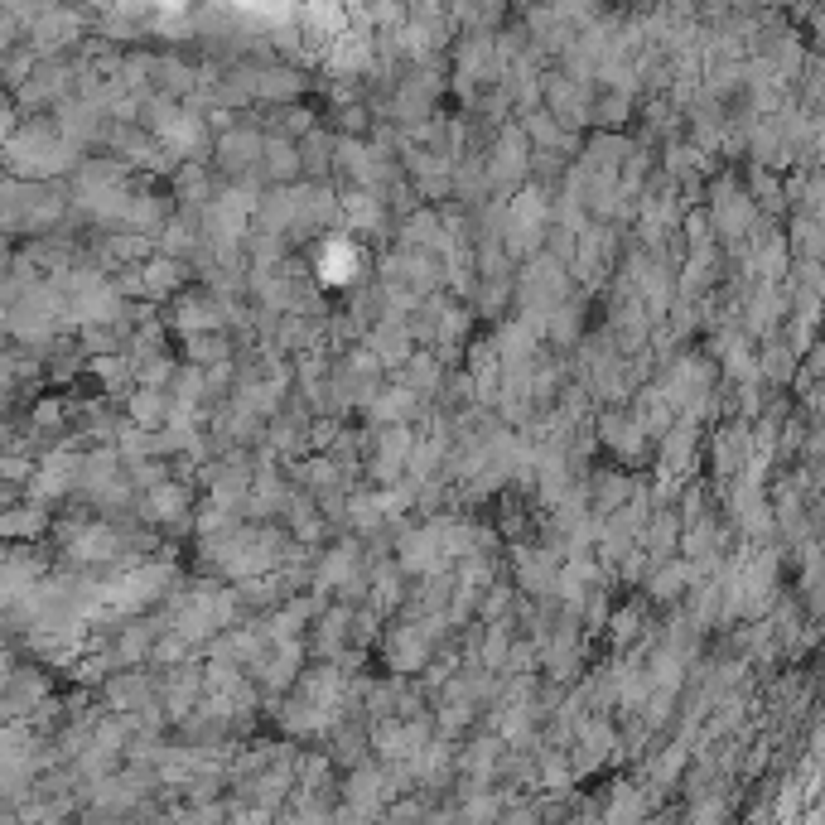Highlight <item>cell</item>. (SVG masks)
I'll use <instances>...</instances> for the list:
<instances>
[{
	"instance_id": "cell-1",
	"label": "cell",
	"mask_w": 825,
	"mask_h": 825,
	"mask_svg": "<svg viewBox=\"0 0 825 825\" xmlns=\"http://www.w3.org/2000/svg\"><path fill=\"white\" fill-rule=\"evenodd\" d=\"M256 87V97H275V102H290V97H300V73H285V68H271V73H256L251 78Z\"/></svg>"
},
{
	"instance_id": "cell-2",
	"label": "cell",
	"mask_w": 825,
	"mask_h": 825,
	"mask_svg": "<svg viewBox=\"0 0 825 825\" xmlns=\"http://www.w3.org/2000/svg\"><path fill=\"white\" fill-rule=\"evenodd\" d=\"M261 160L271 165V179H280V184H290L304 165V155L295 145H285V140H266V155H261Z\"/></svg>"
},
{
	"instance_id": "cell-3",
	"label": "cell",
	"mask_w": 825,
	"mask_h": 825,
	"mask_svg": "<svg viewBox=\"0 0 825 825\" xmlns=\"http://www.w3.org/2000/svg\"><path fill=\"white\" fill-rule=\"evenodd\" d=\"M165 411H169V406H165V396H160V391H140V396H136V420L145 425V430H150V425H160V420H165Z\"/></svg>"
}]
</instances>
